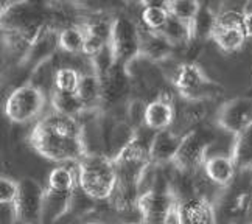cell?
Here are the masks:
<instances>
[{"instance_id": "6da1fadb", "label": "cell", "mask_w": 252, "mask_h": 224, "mask_svg": "<svg viewBox=\"0 0 252 224\" xmlns=\"http://www.w3.org/2000/svg\"><path fill=\"white\" fill-rule=\"evenodd\" d=\"M150 140L145 139L140 131H132L129 139L112 158L119 182L111 201L120 209L135 206V199L140 194L139 186L151 167Z\"/></svg>"}, {"instance_id": "7a4b0ae2", "label": "cell", "mask_w": 252, "mask_h": 224, "mask_svg": "<svg viewBox=\"0 0 252 224\" xmlns=\"http://www.w3.org/2000/svg\"><path fill=\"white\" fill-rule=\"evenodd\" d=\"M3 45L11 52L27 50L45 28V16L30 0H9L2 6Z\"/></svg>"}, {"instance_id": "3957f363", "label": "cell", "mask_w": 252, "mask_h": 224, "mask_svg": "<svg viewBox=\"0 0 252 224\" xmlns=\"http://www.w3.org/2000/svg\"><path fill=\"white\" fill-rule=\"evenodd\" d=\"M28 143L32 148L58 165L78 163L91 151L87 150L84 135H69L52 128L42 119L36 122L28 135Z\"/></svg>"}, {"instance_id": "277c9868", "label": "cell", "mask_w": 252, "mask_h": 224, "mask_svg": "<svg viewBox=\"0 0 252 224\" xmlns=\"http://www.w3.org/2000/svg\"><path fill=\"white\" fill-rule=\"evenodd\" d=\"M81 192L94 201H111L117 189V170L109 156L89 153L76 163Z\"/></svg>"}, {"instance_id": "5b68a950", "label": "cell", "mask_w": 252, "mask_h": 224, "mask_svg": "<svg viewBox=\"0 0 252 224\" xmlns=\"http://www.w3.org/2000/svg\"><path fill=\"white\" fill-rule=\"evenodd\" d=\"M173 86L181 98L190 103L212 100L222 94V86L196 63H182L173 75Z\"/></svg>"}, {"instance_id": "8992f818", "label": "cell", "mask_w": 252, "mask_h": 224, "mask_svg": "<svg viewBox=\"0 0 252 224\" xmlns=\"http://www.w3.org/2000/svg\"><path fill=\"white\" fill-rule=\"evenodd\" d=\"M142 28L128 14H119L112 19L109 48L114 63L129 69L132 63L140 60Z\"/></svg>"}, {"instance_id": "52a82bcc", "label": "cell", "mask_w": 252, "mask_h": 224, "mask_svg": "<svg viewBox=\"0 0 252 224\" xmlns=\"http://www.w3.org/2000/svg\"><path fill=\"white\" fill-rule=\"evenodd\" d=\"M47 100V94L41 86L27 81L8 95L3 112L6 119L13 123H30L44 112Z\"/></svg>"}, {"instance_id": "ba28073f", "label": "cell", "mask_w": 252, "mask_h": 224, "mask_svg": "<svg viewBox=\"0 0 252 224\" xmlns=\"http://www.w3.org/2000/svg\"><path fill=\"white\" fill-rule=\"evenodd\" d=\"M215 143V135L207 128H195L182 135L173 165L181 173H195L207 159V153Z\"/></svg>"}, {"instance_id": "9c48e42d", "label": "cell", "mask_w": 252, "mask_h": 224, "mask_svg": "<svg viewBox=\"0 0 252 224\" xmlns=\"http://www.w3.org/2000/svg\"><path fill=\"white\" fill-rule=\"evenodd\" d=\"M179 198L171 189H150L135 199V209L145 224H168L176 220Z\"/></svg>"}, {"instance_id": "30bf717a", "label": "cell", "mask_w": 252, "mask_h": 224, "mask_svg": "<svg viewBox=\"0 0 252 224\" xmlns=\"http://www.w3.org/2000/svg\"><path fill=\"white\" fill-rule=\"evenodd\" d=\"M252 184H237L234 181L230 187L213 202L215 224H240L252 210Z\"/></svg>"}, {"instance_id": "8fae6325", "label": "cell", "mask_w": 252, "mask_h": 224, "mask_svg": "<svg viewBox=\"0 0 252 224\" xmlns=\"http://www.w3.org/2000/svg\"><path fill=\"white\" fill-rule=\"evenodd\" d=\"M45 187L33 178L21 179L19 196L11 207L14 224H44Z\"/></svg>"}, {"instance_id": "7c38bea8", "label": "cell", "mask_w": 252, "mask_h": 224, "mask_svg": "<svg viewBox=\"0 0 252 224\" xmlns=\"http://www.w3.org/2000/svg\"><path fill=\"white\" fill-rule=\"evenodd\" d=\"M217 126L232 135H237L252 126L251 96H235L222 103L217 112Z\"/></svg>"}, {"instance_id": "4fadbf2b", "label": "cell", "mask_w": 252, "mask_h": 224, "mask_svg": "<svg viewBox=\"0 0 252 224\" xmlns=\"http://www.w3.org/2000/svg\"><path fill=\"white\" fill-rule=\"evenodd\" d=\"M58 34H60V30L55 25L47 24L41 34L21 55L19 65L25 67L30 72H36L37 69H41L45 63L52 60L55 52L60 48V45H58Z\"/></svg>"}, {"instance_id": "5bb4252c", "label": "cell", "mask_w": 252, "mask_h": 224, "mask_svg": "<svg viewBox=\"0 0 252 224\" xmlns=\"http://www.w3.org/2000/svg\"><path fill=\"white\" fill-rule=\"evenodd\" d=\"M212 41L224 53H235L241 50L246 42V34L241 28V13L224 11L218 14V25Z\"/></svg>"}, {"instance_id": "9a60e30c", "label": "cell", "mask_w": 252, "mask_h": 224, "mask_svg": "<svg viewBox=\"0 0 252 224\" xmlns=\"http://www.w3.org/2000/svg\"><path fill=\"white\" fill-rule=\"evenodd\" d=\"M103 109L115 108L122 101L128 100L131 91V72L123 65L114 64L108 73L101 76Z\"/></svg>"}, {"instance_id": "2e32d148", "label": "cell", "mask_w": 252, "mask_h": 224, "mask_svg": "<svg viewBox=\"0 0 252 224\" xmlns=\"http://www.w3.org/2000/svg\"><path fill=\"white\" fill-rule=\"evenodd\" d=\"M176 223L178 224H215L213 202L209 198L202 196V194H193V196L179 199L178 210H176Z\"/></svg>"}, {"instance_id": "e0dca14e", "label": "cell", "mask_w": 252, "mask_h": 224, "mask_svg": "<svg viewBox=\"0 0 252 224\" xmlns=\"http://www.w3.org/2000/svg\"><path fill=\"white\" fill-rule=\"evenodd\" d=\"M174 104L168 94H160L151 100L143 109V125L153 132L168 129L174 122Z\"/></svg>"}, {"instance_id": "ac0fdd59", "label": "cell", "mask_w": 252, "mask_h": 224, "mask_svg": "<svg viewBox=\"0 0 252 224\" xmlns=\"http://www.w3.org/2000/svg\"><path fill=\"white\" fill-rule=\"evenodd\" d=\"M182 135L173 132L170 128L153 134L150 140V162L154 167L173 163L174 156L178 153Z\"/></svg>"}, {"instance_id": "d6986e66", "label": "cell", "mask_w": 252, "mask_h": 224, "mask_svg": "<svg viewBox=\"0 0 252 224\" xmlns=\"http://www.w3.org/2000/svg\"><path fill=\"white\" fill-rule=\"evenodd\" d=\"M202 168H204L206 178L221 189L230 187L237 179V171H238L237 165L232 160L230 156L226 154L210 156V158L206 159Z\"/></svg>"}, {"instance_id": "ffe728a7", "label": "cell", "mask_w": 252, "mask_h": 224, "mask_svg": "<svg viewBox=\"0 0 252 224\" xmlns=\"http://www.w3.org/2000/svg\"><path fill=\"white\" fill-rule=\"evenodd\" d=\"M174 45L160 32H150L142 28V42H140V58L151 63H165L173 55Z\"/></svg>"}, {"instance_id": "44dd1931", "label": "cell", "mask_w": 252, "mask_h": 224, "mask_svg": "<svg viewBox=\"0 0 252 224\" xmlns=\"http://www.w3.org/2000/svg\"><path fill=\"white\" fill-rule=\"evenodd\" d=\"M111 24L112 21H106V19H96V21L81 24L86 33L83 55H86L87 58L92 60V58L98 55L103 48L109 45Z\"/></svg>"}, {"instance_id": "7402d4cb", "label": "cell", "mask_w": 252, "mask_h": 224, "mask_svg": "<svg viewBox=\"0 0 252 224\" xmlns=\"http://www.w3.org/2000/svg\"><path fill=\"white\" fill-rule=\"evenodd\" d=\"M76 95L80 96L81 103L84 104L86 112H96L103 109L101 78L94 70H91L89 73H83Z\"/></svg>"}, {"instance_id": "603a6c76", "label": "cell", "mask_w": 252, "mask_h": 224, "mask_svg": "<svg viewBox=\"0 0 252 224\" xmlns=\"http://www.w3.org/2000/svg\"><path fill=\"white\" fill-rule=\"evenodd\" d=\"M80 187L78 184V171H73L69 163L58 165L55 167L47 178V190L56 193V194H70L75 196L76 189Z\"/></svg>"}, {"instance_id": "cb8c5ba5", "label": "cell", "mask_w": 252, "mask_h": 224, "mask_svg": "<svg viewBox=\"0 0 252 224\" xmlns=\"http://www.w3.org/2000/svg\"><path fill=\"white\" fill-rule=\"evenodd\" d=\"M218 25V13H215L210 6L202 5L195 19L189 25L190 42L193 41H209L213 37V33Z\"/></svg>"}, {"instance_id": "d4e9b609", "label": "cell", "mask_w": 252, "mask_h": 224, "mask_svg": "<svg viewBox=\"0 0 252 224\" xmlns=\"http://www.w3.org/2000/svg\"><path fill=\"white\" fill-rule=\"evenodd\" d=\"M230 158L235 162L238 171L252 168V126L234 135Z\"/></svg>"}, {"instance_id": "484cf974", "label": "cell", "mask_w": 252, "mask_h": 224, "mask_svg": "<svg viewBox=\"0 0 252 224\" xmlns=\"http://www.w3.org/2000/svg\"><path fill=\"white\" fill-rule=\"evenodd\" d=\"M48 100H50L52 111L55 112L75 117V119H80L83 114H86L84 104L81 103L80 96L76 94H65V92L52 89Z\"/></svg>"}, {"instance_id": "4316f807", "label": "cell", "mask_w": 252, "mask_h": 224, "mask_svg": "<svg viewBox=\"0 0 252 224\" xmlns=\"http://www.w3.org/2000/svg\"><path fill=\"white\" fill-rule=\"evenodd\" d=\"M84 41H86V33L83 25H65L60 28V34H58L60 50L70 55L83 53Z\"/></svg>"}, {"instance_id": "83f0119b", "label": "cell", "mask_w": 252, "mask_h": 224, "mask_svg": "<svg viewBox=\"0 0 252 224\" xmlns=\"http://www.w3.org/2000/svg\"><path fill=\"white\" fill-rule=\"evenodd\" d=\"M83 73L73 67H61L53 75V89L65 92V94H76L81 83Z\"/></svg>"}, {"instance_id": "f1b7e54d", "label": "cell", "mask_w": 252, "mask_h": 224, "mask_svg": "<svg viewBox=\"0 0 252 224\" xmlns=\"http://www.w3.org/2000/svg\"><path fill=\"white\" fill-rule=\"evenodd\" d=\"M201 6L202 3L199 0H171L168 5V11L174 19H178V21L189 27L198 14Z\"/></svg>"}, {"instance_id": "f546056e", "label": "cell", "mask_w": 252, "mask_h": 224, "mask_svg": "<svg viewBox=\"0 0 252 224\" xmlns=\"http://www.w3.org/2000/svg\"><path fill=\"white\" fill-rule=\"evenodd\" d=\"M142 24L143 28L150 32H160L170 19L168 8L163 6H148L142 9Z\"/></svg>"}, {"instance_id": "4dcf8cb0", "label": "cell", "mask_w": 252, "mask_h": 224, "mask_svg": "<svg viewBox=\"0 0 252 224\" xmlns=\"http://www.w3.org/2000/svg\"><path fill=\"white\" fill-rule=\"evenodd\" d=\"M160 33L165 36L168 41L176 47V45H182V44H189L190 42V33H189V27L174 19L170 14V19L167 21L165 27L162 28Z\"/></svg>"}, {"instance_id": "1f68e13d", "label": "cell", "mask_w": 252, "mask_h": 224, "mask_svg": "<svg viewBox=\"0 0 252 224\" xmlns=\"http://www.w3.org/2000/svg\"><path fill=\"white\" fill-rule=\"evenodd\" d=\"M19 190H21V181L2 174V178H0V204L13 207L19 196Z\"/></svg>"}, {"instance_id": "d6a6232c", "label": "cell", "mask_w": 252, "mask_h": 224, "mask_svg": "<svg viewBox=\"0 0 252 224\" xmlns=\"http://www.w3.org/2000/svg\"><path fill=\"white\" fill-rule=\"evenodd\" d=\"M80 9L91 14H104L109 8V0H73Z\"/></svg>"}, {"instance_id": "836d02e7", "label": "cell", "mask_w": 252, "mask_h": 224, "mask_svg": "<svg viewBox=\"0 0 252 224\" xmlns=\"http://www.w3.org/2000/svg\"><path fill=\"white\" fill-rule=\"evenodd\" d=\"M241 28L246 34V39H252V9L251 11H243L241 13Z\"/></svg>"}, {"instance_id": "e575fe53", "label": "cell", "mask_w": 252, "mask_h": 224, "mask_svg": "<svg viewBox=\"0 0 252 224\" xmlns=\"http://www.w3.org/2000/svg\"><path fill=\"white\" fill-rule=\"evenodd\" d=\"M171 0H137V3L142 8H148V6H163V8H168Z\"/></svg>"}, {"instance_id": "d590c367", "label": "cell", "mask_w": 252, "mask_h": 224, "mask_svg": "<svg viewBox=\"0 0 252 224\" xmlns=\"http://www.w3.org/2000/svg\"><path fill=\"white\" fill-rule=\"evenodd\" d=\"M86 224H106L103 221H89V223H86Z\"/></svg>"}, {"instance_id": "8d00e7d4", "label": "cell", "mask_w": 252, "mask_h": 224, "mask_svg": "<svg viewBox=\"0 0 252 224\" xmlns=\"http://www.w3.org/2000/svg\"><path fill=\"white\" fill-rule=\"evenodd\" d=\"M128 224H145V223L142 221V223H128Z\"/></svg>"}, {"instance_id": "74e56055", "label": "cell", "mask_w": 252, "mask_h": 224, "mask_svg": "<svg viewBox=\"0 0 252 224\" xmlns=\"http://www.w3.org/2000/svg\"><path fill=\"white\" fill-rule=\"evenodd\" d=\"M125 2H134V0H125ZM135 2H137V0H135Z\"/></svg>"}]
</instances>
